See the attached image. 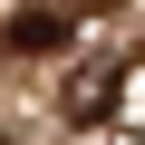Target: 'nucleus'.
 <instances>
[{"label": "nucleus", "instance_id": "nucleus-1", "mask_svg": "<svg viewBox=\"0 0 145 145\" xmlns=\"http://www.w3.org/2000/svg\"><path fill=\"white\" fill-rule=\"evenodd\" d=\"M116 97H126V78H116V68H78V78H68V116H78V126L116 116Z\"/></svg>", "mask_w": 145, "mask_h": 145}, {"label": "nucleus", "instance_id": "nucleus-2", "mask_svg": "<svg viewBox=\"0 0 145 145\" xmlns=\"http://www.w3.org/2000/svg\"><path fill=\"white\" fill-rule=\"evenodd\" d=\"M58 39H68L58 10H20V20H10V48H58Z\"/></svg>", "mask_w": 145, "mask_h": 145}]
</instances>
